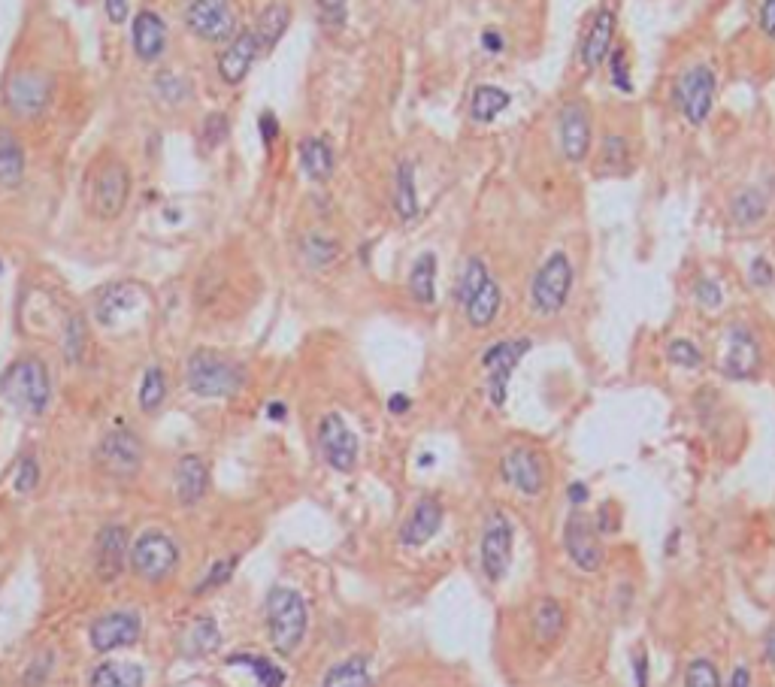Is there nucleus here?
Listing matches in <instances>:
<instances>
[{"mask_svg":"<svg viewBox=\"0 0 775 687\" xmlns=\"http://www.w3.org/2000/svg\"><path fill=\"white\" fill-rule=\"evenodd\" d=\"M0 397L25 415H43L52 400L49 367L40 358H19L0 376Z\"/></svg>","mask_w":775,"mask_h":687,"instance_id":"obj_1","label":"nucleus"},{"mask_svg":"<svg viewBox=\"0 0 775 687\" xmlns=\"http://www.w3.org/2000/svg\"><path fill=\"white\" fill-rule=\"evenodd\" d=\"M131 200V170L122 158L116 155H103L91 176H88V203H91V212L113 221L125 212Z\"/></svg>","mask_w":775,"mask_h":687,"instance_id":"obj_2","label":"nucleus"},{"mask_svg":"<svg viewBox=\"0 0 775 687\" xmlns=\"http://www.w3.org/2000/svg\"><path fill=\"white\" fill-rule=\"evenodd\" d=\"M185 382L188 388L197 394V397H212V400H221V397H234L243 382H246V373L240 364L221 358L218 352H209V349H200L188 358L185 364Z\"/></svg>","mask_w":775,"mask_h":687,"instance_id":"obj_3","label":"nucleus"},{"mask_svg":"<svg viewBox=\"0 0 775 687\" xmlns=\"http://www.w3.org/2000/svg\"><path fill=\"white\" fill-rule=\"evenodd\" d=\"M267 627H270L273 648L285 657L294 654L309 627V612L303 597L291 588H273L267 597Z\"/></svg>","mask_w":775,"mask_h":687,"instance_id":"obj_4","label":"nucleus"},{"mask_svg":"<svg viewBox=\"0 0 775 687\" xmlns=\"http://www.w3.org/2000/svg\"><path fill=\"white\" fill-rule=\"evenodd\" d=\"M573 291V261L564 252L548 255L530 282V303L536 315H558Z\"/></svg>","mask_w":775,"mask_h":687,"instance_id":"obj_5","label":"nucleus"},{"mask_svg":"<svg viewBox=\"0 0 775 687\" xmlns=\"http://www.w3.org/2000/svg\"><path fill=\"white\" fill-rule=\"evenodd\" d=\"M512 551H515V530L506 512L494 509L485 518L482 527V545H479V557H482V569L491 582H503L506 572L512 566Z\"/></svg>","mask_w":775,"mask_h":687,"instance_id":"obj_6","label":"nucleus"},{"mask_svg":"<svg viewBox=\"0 0 775 687\" xmlns=\"http://www.w3.org/2000/svg\"><path fill=\"white\" fill-rule=\"evenodd\" d=\"M182 19L185 28L206 43H228L237 37V16L231 0H191Z\"/></svg>","mask_w":775,"mask_h":687,"instance_id":"obj_7","label":"nucleus"},{"mask_svg":"<svg viewBox=\"0 0 775 687\" xmlns=\"http://www.w3.org/2000/svg\"><path fill=\"white\" fill-rule=\"evenodd\" d=\"M527 352H530V339H503V342H494V346L482 355V367L488 373V400H491V406H497V409L506 406L509 379H512L515 367L521 364V358Z\"/></svg>","mask_w":775,"mask_h":687,"instance_id":"obj_8","label":"nucleus"},{"mask_svg":"<svg viewBox=\"0 0 775 687\" xmlns=\"http://www.w3.org/2000/svg\"><path fill=\"white\" fill-rule=\"evenodd\" d=\"M176 563H179L176 542L161 530H149L131 545V566L140 579L161 582L176 569Z\"/></svg>","mask_w":775,"mask_h":687,"instance_id":"obj_9","label":"nucleus"},{"mask_svg":"<svg viewBox=\"0 0 775 687\" xmlns=\"http://www.w3.org/2000/svg\"><path fill=\"white\" fill-rule=\"evenodd\" d=\"M715 88H718L715 73H712L706 64L691 67V70H685V73L679 76L673 97H676L679 112H682V116H685L691 125H703V122L709 119L712 103H715Z\"/></svg>","mask_w":775,"mask_h":687,"instance_id":"obj_10","label":"nucleus"},{"mask_svg":"<svg viewBox=\"0 0 775 687\" xmlns=\"http://www.w3.org/2000/svg\"><path fill=\"white\" fill-rule=\"evenodd\" d=\"M318 448L324 461L337 473H352L358 464V436L337 412H327L318 421Z\"/></svg>","mask_w":775,"mask_h":687,"instance_id":"obj_11","label":"nucleus"},{"mask_svg":"<svg viewBox=\"0 0 775 687\" xmlns=\"http://www.w3.org/2000/svg\"><path fill=\"white\" fill-rule=\"evenodd\" d=\"M564 545L570 560L582 569V572H597L603 566L606 548H603V533L597 527V521L585 512H573L567 518L564 527Z\"/></svg>","mask_w":775,"mask_h":687,"instance_id":"obj_12","label":"nucleus"},{"mask_svg":"<svg viewBox=\"0 0 775 687\" xmlns=\"http://www.w3.org/2000/svg\"><path fill=\"white\" fill-rule=\"evenodd\" d=\"M97 464L109 476H137L143 467V442L131 430L106 433L97 445Z\"/></svg>","mask_w":775,"mask_h":687,"instance_id":"obj_13","label":"nucleus"},{"mask_svg":"<svg viewBox=\"0 0 775 687\" xmlns=\"http://www.w3.org/2000/svg\"><path fill=\"white\" fill-rule=\"evenodd\" d=\"M500 476L506 485H512L515 491H521L524 497H539L545 488V461L542 454L533 448H509L500 461Z\"/></svg>","mask_w":775,"mask_h":687,"instance_id":"obj_14","label":"nucleus"},{"mask_svg":"<svg viewBox=\"0 0 775 687\" xmlns=\"http://www.w3.org/2000/svg\"><path fill=\"white\" fill-rule=\"evenodd\" d=\"M49 97H52V82L40 70H19L7 82V106L22 119L43 116V109L49 106Z\"/></svg>","mask_w":775,"mask_h":687,"instance_id":"obj_15","label":"nucleus"},{"mask_svg":"<svg viewBox=\"0 0 775 687\" xmlns=\"http://www.w3.org/2000/svg\"><path fill=\"white\" fill-rule=\"evenodd\" d=\"M760 370V342L745 324H733L724 339L721 373L727 379H754Z\"/></svg>","mask_w":775,"mask_h":687,"instance_id":"obj_16","label":"nucleus"},{"mask_svg":"<svg viewBox=\"0 0 775 687\" xmlns=\"http://www.w3.org/2000/svg\"><path fill=\"white\" fill-rule=\"evenodd\" d=\"M558 137H561V149L573 164H582L591 152V116L585 103L573 100L561 109V122H558Z\"/></svg>","mask_w":775,"mask_h":687,"instance_id":"obj_17","label":"nucleus"},{"mask_svg":"<svg viewBox=\"0 0 775 687\" xmlns=\"http://www.w3.org/2000/svg\"><path fill=\"white\" fill-rule=\"evenodd\" d=\"M140 618L134 612H109L91 624V648L94 651H116L134 645L140 639Z\"/></svg>","mask_w":775,"mask_h":687,"instance_id":"obj_18","label":"nucleus"},{"mask_svg":"<svg viewBox=\"0 0 775 687\" xmlns=\"http://www.w3.org/2000/svg\"><path fill=\"white\" fill-rule=\"evenodd\" d=\"M146 294L140 285L134 282H119V285H106L97 300H94V315L103 327H116L125 315L137 312L143 306Z\"/></svg>","mask_w":775,"mask_h":687,"instance_id":"obj_19","label":"nucleus"},{"mask_svg":"<svg viewBox=\"0 0 775 687\" xmlns=\"http://www.w3.org/2000/svg\"><path fill=\"white\" fill-rule=\"evenodd\" d=\"M442 521H446V509H442V503L436 497H421L400 527V542L406 548H421L442 530Z\"/></svg>","mask_w":775,"mask_h":687,"instance_id":"obj_20","label":"nucleus"},{"mask_svg":"<svg viewBox=\"0 0 775 687\" xmlns=\"http://www.w3.org/2000/svg\"><path fill=\"white\" fill-rule=\"evenodd\" d=\"M258 55H261V43H258L255 31L249 28V31L237 34L231 40V46L218 55V76L225 79L228 85H240L249 76V70H252Z\"/></svg>","mask_w":775,"mask_h":687,"instance_id":"obj_21","label":"nucleus"},{"mask_svg":"<svg viewBox=\"0 0 775 687\" xmlns=\"http://www.w3.org/2000/svg\"><path fill=\"white\" fill-rule=\"evenodd\" d=\"M128 557V530L119 524H106L97 536V551H94V569L103 582L119 579V572L125 569Z\"/></svg>","mask_w":775,"mask_h":687,"instance_id":"obj_22","label":"nucleus"},{"mask_svg":"<svg viewBox=\"0 0 775 687\" xmlns=\"http://www.w3.org/2000/svg\"><path fill=\"white\" fill-rule=\"evenodd\" d=\"M615 46V13L612 7H600L591 19V28L582 43V64L585 70H597Z\"/></svg>","mask_w":775,"mask_h":687,"instance_id":"obj_23","label":"nucleus"},{"mask_svg":"<svg viewBox=\"0 0 775 687\" xmlns=\"http://www.w3.org/2000/svg\"><path fill=\"white\" fill-rule=\"evenodd\" d=\"M131 40H134V52L140 61L152 64L164 55L167 49V25L158 13L152 10H140L134 16V28H131Z\"/></svg>","mask_w":775,"mask_h":687,"instance_id":"obj_24","label":"nucleus"},{"mask_svg":"<svg viewBox=\"0 0 775 687\" xmlns=\"http://www.w3.org/2000/svg\"><path fill=\"white\" fill-rule=\"evenodd\" d=\"M530 630H533V639L536 645H555L564 630H567V609L561 600L555 597H542L533 609V618H530Z\"/></svg>","mask_w":775,"mask_h":687,"instance_id":"obj_25","label":"nucleus"},{"mask_svg":"<svg viewBox=\"0 0 775 687\" xmlns=\"http://www.w3.org/2000/svg\"><path fill=\"white\" fill-rule=\"evenodd\" d=\"M206 485H209V473H206V464L200 461V457L197 454L179 457V464H176V494H179V503L194 506L197 500H203Z\"/></svg>","mask_w":775,"mask_h":687,"instance_id":"obj_26","label":"nucleus"},{"mask_svg":"<svg viewBox=\"0 0 775 687\" xmlns=\"http://www.w3.org/2000/svg\"><path fill=\"white\" fill-rule=\"evenodd\" d=\"M300 167L312 182H327L334 176V149L321 137H306L300 143Z\"/></svg>","mask_w":775,"mask_h":687,"instance_id":"obj_27","label":"nucleus"},{"mask_svg":"<svg viewBox=\"0 0 775 687\" xmlns=\"http://www.w3.org/2000/svg\"><path fill=\"white\" fill-rule=\"evenodd\" d=\"M500 303H503L500 282H497V279H488V282L473 294V300L464 306V315H467L470 327H476V330L491 327V321H494L497 312H500Z\"/></svg>","mask_w":775,"mask_h":687,"instance_id":"obj_28","label":"nucleus"},{"mask_svg":"<svg viewBox=\"0 0 775 687\" xmlns=\"http://www.w3.org/2000/svg\"><path fill=\"white\" fill-rule=\"evenodd\" d=\"M25 176V152L19 137L0 125V185L16 188Z\"/></svg>","mask_w":775,"mask_h":687,"instance_id":"obj_29","label":"nucleus"},{"mask_svg":"<svg viewBox=\"0 0 775 687\" xmlns=\"http://www.w3.org/2000/svg\"><path fill=\"white\" fill-rule=\"evenodd\" d=\"M394 212L403 221H412L418 215V191H415V164L400 161L394 173Z\"/></svg>","mask_w":775,"mask_h":687,"instance_id":"obj_30","label":"nucleus"},{"mask_svg":"<svg viewBox=\"0 0 775 687\" xmlns=\"http://www.w3.org/2000/svg\"><path fill=\"white\" fill-rule=\"evenodd\" d=\"M509 103H512V94H509V91H503V88H497V85H479V88L473 91V100H470V116H473L476 122L488 125V122H494V119L500 116V112L509 109Z\"/></svg>","mask_w":775,"mask_h":687,"instance_id":"obj_31","label":"nucleus"},{"mask_svg":"<svg viewBox=\"0 0 775 687\" xmlns=\"http://www.w3.org/2000/svg\"><path fill=\"white\" fill-rule=\"evenodd\" d=\"M409 294L421 303V306H433L436 303V255L424 252L412 270H409Z\"/></svg>","mask_w":775,"mask_h":687,"instance_id":"obj_32","label":"nucleus"},{"mask_svg":"<svg viewBox=\"0 0 775 687\" xmlns=\"http://www.w3.org/2000/svg\"><path fill=\"white\" fill-rule=\"evenodd\" d=\"M143 678V666L109 660L91 672V687H143Z\"/></svg>","mask_w":775,"mask_h":687,"instance_id":"obj_33","label":"nucleus"},{"mask_svg":"<svg viewBox=\"0 0 775 687\" xmlns=\"http://www.w3.org/2000/svg\"><path fill=\"white\" fill-rule=\"evenodd\" d=\"M288 25H291V10L285 7V4H270L261 16H258V22H255V37H258V43H261V52L264 49H273L282 37H285V31H288Z\"/></svg>","mask_w":775,"mask_h":687,"instance_id":"obj_34","label":"nucleus"},{"mask_svg":"<svg viewBox=\"0 0 775 687\" xmlns=\"http://www.w3.org/2000/svg\"><path fill=\"white\" fill-rule=\"evenodd\" d=\"M221 633L212 618H194V624L182 636V654L185 657H206L218 648Z\"/></svg>","mask_w":775,"mask_h":687,"instance_id":"obj_35","label":"nucleus"},{"mask_svg":"<svg viewBox=\"0 0 775 687\" xmlns=\"http://www.w3.org/2000/svg\"><path fill=\"white\" fill-rule=\"evenodd\" d=\"M321 687H370L367 657H349L337 666H330Z\"/></svg>","mask_w":775,"mask_h":687,"instance_id":"obj_36","label":"nucleus"},{"mask_svg":"<svg viewBox=\"0 0 775 687\" xmlns=\"http://www.w3.org/2000/svg\"><path fill=\"white\" fill-rule=\"evenodd\" d=\"M766 215V197L760 188H745L730 200V218L739 227H751Z\"/></svg>","mask_w":775,"mask_h":687,"instance_id":"obj_37","label":"nucleus"},{"mask_svg":"<svg viewBox=\"0 0 775 687\" xmlns=\"http://www.w3.org/2000/svg\"><path fill=\"white\" fill-rule=\"evenodd\" d=\"M228 663H231V666H246V669H252L261 687H282V684H285V669L276 666V663H270L267 657H258V654H234V657H228Z\"/></svg>","mask_w":775,"mask_h":687,"instance_id":"obj_38","label":"nucleus"},{"mask_svg":"<svg viewBox=\"0 0 775 687\" xmlns=\"http://www.w3.org/2000/svg\"><path fill=\"white\" fill-rule=\"evenodd\" d=\"M303 261L315 270H324L330 267L337 258H340V243L330 240V237H321V234H309L303 237Z\"/></svg>","mask_w":775,"mask_h":687,"instance_id":"obj_39","label":"nucleus"},{"mask_svg":"<svg viewBox=\"0 0 775 687\" xmlns=\"http://www.w3.org/2000/svg\"><path fill=\"white\" fill-rule=\"evenodd\" d=\"M488 279H491V273H488L485 261H482V258H470V261L464 264L461 276H458V288H455L458 303H461V306H467V303L473 300V294H476Z\"/></svg>","mask_w":775,"mask_h":687,"instance_id":"obj_40","label":"nucleus"},{"mask_svg":"<svg viewBox=\"0 0 775 687\" xmlns=\"http://www.w3.org/2000/svg\"><path fill=\"white\" fill-rule=\"evenodd\" d=\"M167 397V379H164V370L161 367H149L143 373V382H140V409L143 412H155Z\"/></svg>","mask_w":775,"mask_h":687,"instance_id":"obj_41","label":"nucleus"},{"mask_svg":"<svg viewBox=\"0 0 775 687\" xmlns=\"http://www.w3.org/2000/svg\"><path fill=\"white\" fill-rule=\"evenodd\" d=\"M85 346H88V330L85 321L79 315H70L64 324V355L70 364H79L85 358Z\"/></svg>","mask_w":775,"mask_h":687,"instance_id":"obj_42","label":"nucleus"},{"mask_svg":"<svg viewBox=\"0 0 775 687\" xmlns=\"http://www.w3.org/2000/svg\"><path fill=\"white\" fill-rule=\"evenodd\" d=\"M685 687H721L718 666L706 657H697L685 666Z\"/></svg>","mask_w":775,"mask_h":687,"instance_id":"obj_43","label":"nucleus"},{"mask_svg":"<svg viewBox=\"0 0 775 687\" xmlns=\"http://www.w3.org/2000/svg\"><path fill=\"white\" fill-rule=\"evenodd\" d=\"M667 358H670L676 367H685V370L703 367V352L694 346L691 339H673L670 346H667Z\"/></svg>","mask_w":775,"mask_h":687,"instance_id":"obj_44","label":"nucleus"},{"mask_svg":"<svg viewBox=\"0 0 775 687\" xmlns=\"http://www.w3.org/2000/svg\"><path fill=\"white\" fill-rule=\"evenodd\" d=\"M228 134H231V122H228L225 112H209V116L203 119V143H206L209 149H215V146L225 143Z\"/></svg>","mask_w":775,"mask_h":687,"instance_id":"obj_45","label":"nucleus"},{"mask_svg":"<svg viewBox=\"0 0 775 687\" xmlns=\"http://www.w3.org/2000/svg\"><path fill=\"white\" fill-rule=\"evenodd\" d=\"M234 566H237V557L215 560V563L209 566V572L203 576V582L197 585V594H203V591H212V588H218V585H225V582L234 576Z\"/></svg>","mask_w":775,"mask_h":687,"instance_id":"obj_46","label":"nucleus"},{"mask_svg":"<svg viewBox=\"0 0 775 687\" xmlns=\"http://www.w3.org/2000/svg\"><path fill=\"white\" fill-rule=\"evenodd\" d=\"M609 67H612V85L624 94L633 91V82H630V64H627V49L618 46L609 52Z\"/></svg>","mask_w":775,"mask_h":687,"instance_id":"obj_47","label":"nucleus"},{"mask_svg":"<svg viewBox=\"0 0 775 687\" xmlns=\"http://www.w3.org/2000/svg\"><path fill=\"white\" fill-rule=\"evenodd\" d=\"M600 161H603V167H609V170L627 167V164H630V152H627L624 137H606V140H603V155H600Z\"/></svg>","mask_w":775,"mask_h":687,"instance_id":"obj_48","label":"nucleus"},{"mask_svg":"<svg viewBox=\"0 0 775 687\" xmlns=\"http://www.w3.org/2000/svg\"><path fill=\"white\" fill-rule=\"evenodd\" d=\"M318 13L327 28H343L349 19V0H318Z\"/></svg>","mask_w":775,"mask_h":687,"instance_id":"obj_49","label":"nucleus"},{"mask_svg":"<svg viewBox=\"0 0 775 687\" xmlns=\"http://www.w3.org/2000/svg\"><path fill=\"white\" fill-rule=\"evenodd\" d=\"M694 297H697V303L700 306H706V309H718L721 303H724V291H721V285L715 282V279H697V285H694Z\"/></svg>","mask_w":775,"mask_h":687,"instance_id":"obj_50","label":"nucleus"},{"mask_svg":"<svg viewBox=\"0 0 775 687\" xmlns=\"http://www.w3.org/2000/svg\"><path fill=\"white\" fill-rule=\"evenodd\" d=\"M37 482H40V467H37V461L28 454L25 461L19 464V476H16V491L19 494H28V491H34L37 488Z\"/></svg>","mask_w":775,"mask_h":687,"instance_id":"obj_51","label":"nucleus"},{"mask_svg":"<svg viewBox=\"0 0 775 687\" xmlns=\"http://www.w3.org/2000/svg\"><path fill=\"white\" fill-rule=\"evenodd\" d=\"M748 279H751L754 288H769L775 282V270L766 258H754L751 267H748Z\"/></svg>","mask_w":775,"mask_h":687,"instance_id":"obj_52","label":"nucleus"},{"mask_svg":"<svg viewBox=\"0 0 775 687\" xmlns=\"http://www.w3.org/2000/svg\"><path fill=\"white\" fill-rule=\"evenodd\" d=\"M49 672H52V654H40V657L31 663V669L25 672L22 684H25V687H40Z\"/></svg>","mask_w":775,"mask_h":687,"instance_id":"obj_53","label":"nucleus"},{"mask_svg":"<svg viewBox=\"0 0 775 687\" xmlns=\"http://www.w3.org/2000/svg\"><path fill=\"white\" fill-rule=\"evenodd\" d=\"M757 25H760V31H763L769 40H775V0H763V4H760Z\"/></svg>","mask_w":775,"mask_h":687,"instance_id":"obj_54","label":"nucleus"},{"mask_svg":"<svg viewBox=\"0 0 775 687\" xmlns=\"http://www.w3.org/2000/svg\"><path fill=\"white\" fill-rule=\"evenodd\" d=\"M258 131H261V140H264V146H273V143H276V137H279V119L273 116V112H261V119H258Z\"/></svg>","mask_w":775,"mask_h":687,"instance_id":"obj_55","label":"nucleus"},{"mask_svg":"<svg viewBox=\"0 0 775 687\" xmlns=\"http://www.w3.org/2000/svg\"><path fill=\"white\" fill-rule=\"evenodd\" d=\"M106 7V19L113 25H122L128 19V0H103Z\"/></svg>","mask_w":775,"mask_h":687,"instance_id":"obj_56","label":"nucleus"},{"mask_svg":"<svg viewBox=\"0 0 775 687\" xmlns=\"http://www.w3.org/2000/svg\"><path fill=\"white\" fill-rule=\"evenodd\" d=\"M633 672H636V687H648V657H645V651L633 654Z\"/></svg>","mask_w":775,"mask_h":687,"instance_id":"obj_57","label":"nucleus"},{"mask_svg":"<svg viewBox=\"0 0 775 687\" xmlns=\"http://www.w3.org/2000/svg\"><path fill=\"white\" fill-rule=\"evenodd\" d=\"M409 409H412L409 394H391V397H388V412H391V415H406Z\"/></svg>","mask_w":775,"mask_h":687,"instance_id":"obj_58","label":"nucleus"},{"mask_svg":"<svg viewBox=\"0 0 775 687\" xmlns=\"http://www.w3.org/2000/svg\"><path fill=\"white\" fill-rule=\"evenodd\" d=\"M482 46H485V52H491V55L503 52V34H497V31H485V34H482Z\"/></svg>","mask_w":775,"mask_h":687,"instance_id":"obj_59","label":"nucleus"},{"mask_svg":"<svg viewBox=\"0 0 775 687\" xmlns=\"http://www.w3.org/2000/svg\"><path fill=\"white\" fill-rule=\"evenodd\" d=\"M727 687H751V672L745 666H736L733 675H730V684Z\"/></svg>","mask_w":775,"mask_h":687,"instance_id":"obj_60","label":"nucleus"},{"mask_svg":"<svg viewBox=\"0 0 775 687\" xmlns=\"http://www.w3.org/2000/svg\"><path fill=\"white\" fill-rule=\"evenodd\" d=\"M567 497H570V503H573V506H582V503L588 500V488H585L582 482H573V485H570V491H567Z\"/></svg>","mask_w":775,"mask_h":687,"instance_id":"obj_61","label":"nucleus"},{"mask_svg":"<svg viewBox=\"0 0 775 687\" xmlns=\"http://www.w3.org/2000/svg\"><path fill=\"white\" fill-rule=\"evenodd\" d=\"M763 654H766V660L775 666V627L766 633V639H763Z\"/></svg>","mask_w":775,"mask_h":687,"instance_id":"obj_62","label":"nucleus"},{"mask_svg":"<svg viewBox=\"0 0 775 687\" xmlns=\"http://www.w3.org/2000/svg\"><path fill=\"white\" fill-rule=\"evenodd\" d=\"M288 412H285V403H270L267 406V418H273V421H282Z\"/></svg>","mask_w":775,"mask_h":687,"instance_id":"obj_63","label":"nucleus"},{"mask_svg":"<svg viewBox=\"0 0 775 687\" xmlns=\"http://www.w3.org/2000/svg\"><path fill=\"white\" fill-rule=\"evenodd\" d=\"M0 270H4V264H0Z\"/></svg>","mask_w":775,"mask_h":687,"instance_id":"obj_64","label":"nucleus"}]
</instances>
